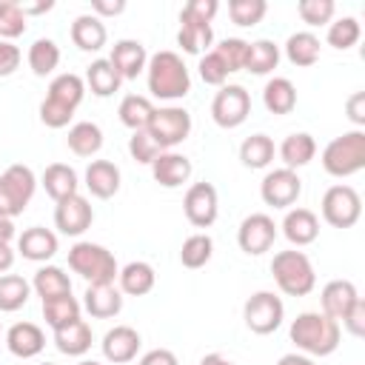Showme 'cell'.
I'll list each match as a JSON object with an SVG mask.
<instances>
[{
  "label": "cell",
  "instance_id": "ba28073f",
  "mask_svg": "<svg viewBox=\"0 0 365 365\" xmlns=\"http://www.w3.org/2000/svg\"><path fill=\"white\" fill-rule=\"evenodd\" d=\"M282 317H285V305L274 291H257L242 305V319H245L248 331H254L259 336L274 334L282 325Z\"/></svg>",
  "mask_w": 365,
  "mask_h": 365
},
{
  "label": "cell",
  "instance_id": "74e56055",
  "mask_svg": "<svg viewBox=\"0 0 365 365\" xmlns=\"http://www.w3.org/2000/svg\"><path fill=\"white\" fill-rule=\"evenodd\" d=\"M120 74L114 71V66L108 60H94L86 68V86L91 88V94L97 97H111L114 91H120Z\"/></svg>",
  "mask_w": 365,
  "mask_h": 365
},
{
  "label": "cell",
  "instance_id": "9a60e30c",
  "mask_svg": "<svg viewBox=\"0 0 365 365\" xmlns=\"http://www.w3.org/2000/svg\"><path fill=\"white\" fill-rule=\"evenodd\" d=\"M108 63L114 66V71L120 74V80H134L137 74L145 71L148 66V51L140 40H117L114 48H111V57Z\"/></svg>",
  "mask_w": 365,
  "mask_h": 365
},
{
  "label": "cell",
  "instance_id": "cb8c5ba5",
  "mask_svg": "<svg viewBox=\"0 0 365 365\" xmlns=\"http://www.w3.org/2000/svg\"><path fill=\"white\" fill-rule=\"evenodd\" d=\"M108 40V31H106V23L94 14H80L74 17L71 23V43L80 48V51H100Z\"/></svg>",
  "mask_w": 365,
  "mask_h": 365
},
{
  "label": "cell",
  "instance_id": "30bf717a",
  "mask_svg": "<svg viewBox=\"0 0 365 365\" xmlns=\"http://www.w3.org/2000/svg\"><path fill=\"white\" fill-rule=\"evenodd\" d=\"M251 114V97L242 86H222L211 100V117L220 128H237Z\"/></svg>",
  "mask_w": 365,
  "mask_h": 365
},
{
  "label": "cell",
  "instance_id": "7bdbcfd3",
  "mask_svg": "<svg viewBox=\"0 0 365 365\" xmlns=\"http://www.w3.org/2000/svg\"><path fill=\"white\" fill-rule=\"evenodd\" d=\"M29 17L23 14V9H20V3L17 0H0V40H14V37H20L23 31H26V23Z\"/></svg>",
  "mask_w": 365,
  "mask_h": 365
},
{
  "label": "cell",
  "instance_id": "52a82bcc",
  "mask_svg": "<svg viewBox=\"0 0 365 365\" xmlns=\"http://www.w3.org/2000/svg\"><path fill=\"white\" fill-rule=\"evenodd\" d=\"M145 131L160 145V151H171L174 145H180L191 134V114L185 108H180V106L154 108Z\"/></svg>",
  "mask_w": 365,
  "mask_h": 365
},
{
  "label": "cell",
  "instance_id": "03108f58",
  "mask_svg": "<svg viewBox=\"0 0 365 365\" xmlns=\"http://www.w3.org/2000/svg\"><path fill=\"white\" fill-rule=\"evenodd\" d=\"M40 365H57V362H40Z\"/></svg>",
  "mask_w": 365,
  "mask_h": 365
},
{
  "label": "cell",
  "instance_id": "6f0895ef",
  "mask_svg": "<svg viewBox=\"0 0 365 365\" xmlns=\"http://www.w3.org/2000/svg\"><path fill=\"white\" fill-rule=\"evenodd\" d=\"M140 365H180V362H177V354H174V351H168V348H154V351H148V354L140 359Z\"/></svg>",
  "mask_w": 365,
  "mask_h": 365
},
{
  "label": "cell",
  "instance_id": "5b68a950",
  "mask_svg": "<svg viewBox=\"0 0 365 365\" xmlns=\"http://www.w3.org/2000/svg\"><path fill=\"white\" fill-rule=\"evenodd\" d=\"M271 274H274L279 291L288 294V297H305L317 285L314 265H311L308 254H302V251H279V254H274Z\"/></svg>",
  "mask_w": 365,
  "mask_h": 365
},
{
  "label": "cell",
  "instance_id": "8d00e7d4",
  "mask_svg": "<svg viewBox=\"0 0 365 365\" xmlns=\"http://www.w3.org/2000/svg\"><path fill=\"white\" fill-rule=\"evenodd\" d=\"M26 60H29V68H31L37 77H46V74H51V71L60 66V48H57L54 40L37 37V40L29 46Z\"/></svg>",
  "mask_w": 365,
  "mask_h": 365
},
{
  "label": "cell",
  "instance_id": "2e32d148",
  "mask_svg": "<svg viewBox=\"0 0 365 365\" xmlns=\"http://www.w3.org/2000/svg\"><path fill=\"white\" fill-rule=\"evenodd\" d=\"M103 356L114 365H123V362H131L140 351V334L131 328V325H114L111 331H106L103 336Z\"/></svg>",
  "mask_w": 365,
  "mask_h": 365
},
{
  "label": "cell",
  "instance_id": "4316f807",
  "mask_svg": "<svg viewBox=\"0 0 365 365\" xmlns=\"http://www.w3.org/2000/svg\"><path fill=\"white\" fill-rule=\"evenodd\" d=\"M314 154H317V143H314V137H311L308 131L288 134V137L282 140V145H279V157H282L285 168H291V171L308 165V163L314 160Z\"/></svg>",
  "mask_w": 365,
  "mask_h": 365
},
{
  "label": "cell",
  "instance_id": "83f0119b",
  "mask_svg": "<svg viewBox=\"0 0 365 365\" xmlns=\"http://www.w3.org/2000/svg\"><path fill=\"white\" fill-rule=\"evenodd\" d=\"M31 288H34L37 297L46 302V299L71 294V279H68V274H66L60 265H43V268H37V274H34V279H31Z\"/></svg>",
  "mask_w": 365,
  "mask_h": 365
},
{
  "label": "cell",
  "instance_id": "277c9868",
  "mask_svg": "<svg viewBox=\"0 0 365 365\" xmlns=\"http://www.w3.org/2000/svg\"><path fill=\"white\" fill-rule=\"evenodd\" d=\"M322 168L331 177H351L365 168V131L354 128L342 137H334L322 151Z\"/></svg>",
  "mask_w": 365,
  "mask_h": 365
},
{
  "label": "cell",
  "instance_id": "7dc6e473",
  "mask_svg": "<svg viewBox=\"0 0 365 365\" xmlns=\"http://www.w3.org/2000/svg\"><path fill=\"white\" fill-rule=\"evenodd\" d=\"M297 11H299L302 23H308V26H325V23H331V17L336 11V3L334 0H299L297 3Z\"/></svg>",
  "mask_w": 365,
  "mask_h": 365
},
{
  "label": "cell",
  "instance_id": "ac0fdd59",
  "mask_svg": "<svg viewBox=\"0 0 365 365\" xmlns=\"http://www.w3.org/2000/svg\"><path fill=\"white\" fill-rule=\"evenodd\" d=\"M359 299V291L351 279H331L322 294H319V302H322V314L331 317L334 322H342V317L348 314V308Z\"/></svg>",
  "mask_w": 365,
  "mask_h": 365
},
{
  "label": "cell",
  "instance_id": "f5cc1de1",
  "mask_svg": "<svg viewBox=\"0 0 365 365\" xmlns=\"http://www.w3.org/2000/svg\"><path fill=\"white\" fill-rule=\"evenodd\" d=\"M342 325H345L348 334H354V336H362V334H365V299H362V297L348 308V314L342 317Z\"/></svg>",
  "mask_w": 365,
  "mask_h": 365
},
{
  "label": "cell",
  "instance_id": "ab89813d",
  "mask_svg": "<svg viewBox=\"0 0 365 365\" xmlns=\"http://www.w3.org/2000/svg\"><path fill=\"white\" fill-rule=\"evenodd\" d=\"M31 285L20 274H0V314H11L29 302Z\"/></svg>",
  "mask_w": 365,
  "mask_h": 365
},
{
  "label": "cell",
  "instance_id": "7a4b0ae2",
  "mask_svg": "<svg viewBox=\"0 0 365 365\" xmlns=\"http://www.w3.org/2000/svg\"><path fill=\"white\" fill-rule=\"evenodd\" d=\"M148 91L157 100H182L191 91V74L177 51H157L145 66Z\"/></svg>",
  "mask_w": 365,
  "mask_h": 365
},
{
  "label": "cell",
  "instance_id": "94428289",
  "mask_svg": "<svg viewBox=\"0 0 365 365\" xmlns=\"http://www.w3.org/2000/svg\"><path fill=\"white\" fill-rule=\"evenodd\" d=\"M277 365H314V359L305 354H285V356H279Z\"/></svg>",
  "mask_w": 365,
  "mask_h": 365
},
{
  "label": "cell",
  "instance_id": "9f6ffc18",
  "mask_svg": "<svg viewBox=\"0 0 365 365\" xmlns=\"http://www.w3.org/2000/svg\"><path fill=\"white\" fill-rule=\"evenodd\" d=\"M91 11L94 17H114V14H123L125 11V0H91Z\"/></svg>",
  "mask_w": 365,
  "mask_h": 365
},
{
  "label": "cell",
  "instance_id": "e0dca14e",
  "mask_svg": "<svg viewBox=\"0 0 365 365\" xmlns=\"http://www.w3.org/2000/svg\"><path fill=\"white\" fill-rule=\"evenodd\" d=\"M191 171V160L177 151H160V157L151 163V174L163 188H180L182 182H188Z\"/></svg>",
  "mask_w": 365,
  "mask_h": 365
},
{
  "label": "cell",
  "instance_id": "484cf974",
  "mask_svg": "<svg viewBox=\"0 0 365 365\" xmlns=\"http://www.w3.org/2000/svg\"><path fill=\"white\" fill-rule=\"evenodd\" d=\"M117 282H120V291L123 294H128V297H145L154 288L157 274H154V268L148 262L137 259V262H128L125 268H120Z\"/></svg>",
  "mask_w": 365,
  "mask_h": 365
},
{
  "label": "cell",
  "instance_id": "7402d4cb",
  "mask_svg": "<svg viewBox=\"0 0 365 365\" xmlns=\"http://www.w3.org/2000/svg\"><path fill=\"white\" fill-rule=\"evenodd\" d=\"M17 251L31 262H46V259H51L57 254V234L43 228V225H31V228H26L20 234Z\"/></svg>",
  "mask_w": 365,
  "mask_h": 365
},
{
  "label": "cell",
  "instance_id": "681fc988",
  "mask_svg": "<svg viewBox=\"0 0 365 365\" xmlns=\"http://www.w3.org/2000/svg\"><path fill=\"white\" fill-rule=\"evenodd\" d=\"M128 154L137 160V163H145V165H151L157 157H160V145L148 137V131L143 128V131H134L131 137H128Z\"/></svg>",
  "mask_w": 365,
  "mask_h": 365
},
{
  "label": "cell",
  "instance_id": "d6a6232c",
  "mask_svg": "<svg viewBox=\"0 0 365 365\" xmlns=\"http://www.w3.org/2000/svg\"><path fill=\"white\" fill-rule=\"evenodd\" d=\"M46 97L48 100H57V103H63L68 108H77L83 103V97H86V80L80 74H71V71L57 74L48 83V94Z\"/></svg>",
  "mask_w": 365,
  "mask_h": 365
},
{
  "label": "cell",
  "instance_id": "836d02e7",
  "mask_svg": "<svg viewBox=\"0 0 365 365\" xmlns=\"http://www.w3.org/2000/svg\"><path fill=\"white\" fill-rule=\"evenodd\" d=\"M117 114H120V123H123L125 128L143 131V128L148 125L151 114H154V103H151L148 97H143V94H125V97L120 100Z\"/></svg>",
  "mask_w": 365,
  "mask_h": 365
},
{
  "label": "cell",
  "instance_id": "d590c367",
  "mask_svg": "<svg viewBox=\"0 0 365 365\" xmlns=\"http://www.w3.org/2000/svg\"><path fill=\"white\" fill-rule=\"evenodd\" d=\"M180 31H177V43L182 46L185 54H205L208 46L214 43V31L211 23H194V20H180Z\"/></svg>",
  "mask_w": 365,
  "mask_h": 365
},
{
  "label": "cell",
  "instance_id": "f546056e",
  "mask_svg": "<svg viewBox=\"0 0 365 365\" xmlns=\"http://www.w3.org/2000/svg\"><path fill=\"white\" fill-rule=\"evenodd\" d=\"M262 103L271 114H291L297 106V88L288 77H274L262 88Z\"/></svg>",
  "mask_w": 365,
  "mask_h": 365
},
{
  "label": "cell",
  "instance_id": "816d5d0a",
  "mask_svg": "<svg viewBox=\"0 0 365 365\" xmlns=\"http://www.w3.org/2000/svg\"><path fill=\"white\" fill-rule=\"evenodd\" d=\"M220 3L217 0H188L180 11V20H194V23H211L217 14Z\"/></svg>",
  "mask_w": 365,
  "mask_h": 365
},
{
  "label": "cell",
  "instance_id": "7c38bea8",
  "mask_svg": "<svg viewBox=\"0 0 365 365\" xmlns=\"http://www.w3.org/2000/svg\"><path fill=\"white\" fill-rule=\"evenodd\" d=\"M182 211L188 217L191 225L197 228H208L214 225L217 214H220V197H217V188L211 182H194L185 197H182Z\"/></svg>",
  "mask_w": 365,
  "mask_h": 365
},
{
  "label": "cell",
  "instance_id": "be15d7a7",
  "mask_svg": "<svg viewBox=\"0 0 365 365\" xmlns=\"http://www.w3.org/2000/svg\"><path fill=\"white\" fill-rule=\"evenodd\" d=\"M200 365H234V362L228 356H222V354H205L200 359Z\"/></svg>",
  "mask_w": 365,
  "mask_h": 365
},
{
  "label": "cell",
  "instance_id": "6125c7cd",
  "mask_svg": "<svg viewBox=\"0 0 365 365\" xmlns=\"http://www.w3.org/2000/svg\"><path fill=\"white\" fill-rule=\"evenodd\" d=\"M11 237H14V222L0 214V242H9Z\"/></svg>",
  "mask_w": 365,
  "mask_h": 365
},
{
  "label": "cell",
  "instance_id": "6da1fadb",
  "mask_svg": "<svg viewBox=\"0 0 365 365\" xmlns=\"http://www.w3.org/2000/svg\"><path fill=\"white\" fill-rule=\"evenodd\" d=\"M291 342L308 356H328L339 345V322L319 311H302L291 322Z\"/></svg>",
  "mask_w": 365,
  "mask_h": 365
},
{
  "label": "cell",
  "instance_id": "680465c9",
  "mask_svg": "<svg viewBox=\"0 0 365 365\" xmlns=\"http://www.w3.org/2000/svg\"><path fill=\"white\" fill-rule=\"evenodd\" d=\"M20 9H23V14L29 17V14H43V11H51V9H54V3H51V0H40V3H20Z\"/></svg>",
  "mask_w": 365,
  "mask_h": 365
},
{
  "label": "cell",
  "instance_id": "4dcf8cb0",
  "mask_svg": "<svg viewBox=\"0 0 365 365\" xmlns=\"http://www.w3.org/2000/svg\"><path fill=\"white\" fill-rule=\"evenodd\" d=\"M68 148L77 154V157H94L100 148H103V128L97 123H74L68 128V137H66Z\"/></svg>",
  "mask_w": 365,
  "mask_h": 365
},
{
  "label": "cell",
  "instance_id": "60d3db41",
  "mask_svg": "<svg viewBox=\"0 0 365 365\" xmlns=\"http://www.w3.org/2000/svg\"><path fill=\"white\" fill-rule=\"evenodd\" d=\"M240 160L245 168H265L274 160V140L268 134H251L240 145Z\"/></svg>",
  "mask_w": 365,
  "mask_h": 365
},
{
  "label": "cell",
  "instance_id": "f6af8a7d",
  "mask_svg": "<svg viewBox=\"0 0 365 365\" xmlns=\"http://www.w3.org/2000/svg\"><path fill=\"white\" fill-rule=\"evenodd\" d=\"M268 11L265 0H231L228 3V17L237 26H257Z\"/></svg>",
  "mask_w": 365,
  "mask_h": 365
},
{
  "label": "cell",
  "instance_id": "4fadbf2b",
  "mask_svg": "<svg viewBox=\"0 0 365 365\" xmlns=\"http://www.w3.org/2000/svg\"><path fill=\"white\" fill-rule=\"evenodd\" d=\"M94 222V208L83 194H71L54 205V225L66 237H80Z\"/></svg>",
  "mask_w": 365,
  "mask_h": 365
},
{
  "label": "cell",
  "instance_id": "ffe728a7",
  "mask_svg": "<svg viewBox=\"0 0 365 365\" xmlns=\"http://www.w3.org/2000/svg\"><path fill=\"white\" fill-rule=\"evenodd\" d=\"M282 234L291 245L302 248V245H311L317 237H319V220L311 208H291L282 220Z\"/></svg>",
  "mask_w": 365,
  "mask_h": 365
},
{
  "label": "cell",
  "instance_id": "bcb514c9",
  "mask_svg": "<svg viewBox=\"0 0 365 365\" xmlns=\"http://www.w3.org/2000/svg\"><path fill=\"white\" fill-rule=\"evenodd\" d=\"M214 51H217V57L225 63L228 74H231V71H240V68H245L248 43H245L242 37H225L220 46H214Z\"/></svg>",
  "mask_w": 365,
  "mask_h": 365
},
{
  "label": "cell",
  "instance_id": "b9f144b4",
  "mask_svg": "<svg viewBox=\"0 0 365 365\" xmlns=\"http://www.w3.org/2000/svg\"><path fill=\"white\" fill-rule=\"evenodd\" d=\"M214 254V240L208 234H191L180 248V262L185 268H202Z\"/></svg>",
  "mask_w": 365,
  "mask_h": 365
},
{
  "label": "cell",
  "instance_id": "3957f363",
  "mask_svg": "<svg viewBox=\"0 0 365 365\" xmlns=\"http://www.w3.org/2000/svg\"><path fill=\"white\" fill-rule=\"evenodd\" d=\"M68 268L80 274L88 285H111L120 274L114 254L97 242H74L68 248Z\"/></svg>",
  "mask_w": 365,
  "mask_h": 365
},
{
  "label": "cell",
  "instance_id": "44dd1931",
  "mask_svg": "<svg viewBox=\"0 0 365 365\" xmlns=\"http://www.w3.org/2000/svg\"><path fill=\"white\" fill-rule=\"evenodd\" d=\"M83 305L94 319H111L123 311V291L111 285H88L83 294Z\"/></svg>",
  "mask_w": 365,
  "mask_h": 365
},
{
  "label": "cell",
  "instance_id": "9c48e42d",
  "mask_svg": "<svg viewBox=\"0 0 365 365\" xmlns=\"http://www.w3.org/2000/svg\"><path fill=\"white\" fill-rule=\"evenodd\" d=\"M362 217V200L351 185H331L322 194V220L334 228H351Z\"/></svg>",
  "mask_w": 365,
  "mask_h": 365
},
{
  "label": "cell",
  "instance_id": "d6986e66",
  "mask_svg": "<svg viewBox=\"0 0 365 365\" xmlns=\"http://www.w3.org/2000/svg\"><path fill=\"white\" fill-rule=\"evenodd\" d=\"M6 348L20 359H31L46 348V334L34 322H14L6 331Z\"/></svg>",
  "mask_w": 365,
  "mask_h": 365
},
{
  "label": "cell",
  "instance_id": "d4e9b609",
  "mask_svg": "<svg viewBox=\"0 0 365 365\" xmlns=\"http://www.w3.org/2000/svg\"><path fill=\"white\" fill-rule=\"evenodd\" d=\"M40 182H43L46 194H48L54 202H60V200L77 194V185H80V182H77V171H74L71 165H66V163H51V165H46Z\"/></svg>",
  "mask_w": 365,
  "mask_h": 365
},
{
  "label": "cell",
  "instance_id": "f907efd6",
  "mask_svg": "<svg viewBox=\"0 0 365 365\" xmlns=\"http://www.w3.org/2000/svg\"><path fill=\"white\" fill-rule=\"evenodd\" d=\"M71 117H74V108H68V106H63V103H57V100H43L40 103V120H43V125H48V128H66L68 123H71Z\"/></svg>",
  "mask_w": 365,
  "mask_h": 365
},
{
  "label": "cell",
  "instance_id": "603a6c76",
  "mask_svg": "<svg viewBox=\"0 0 365 365\" xmlns=\"http://www.w3.org/2000/svg\"><path fill=\"white\" fill-rule=\"evenodd\" d=\"M86 188L97 200H108L120 191V168L111 160H91L86 168Z\"/></svg>",
  "mask_w": 365,
  "mask_h": 365
},
{
  "label": "cell",
  "instance_id": "11a10c76",
  "mask_svg": "<svg viewBox=\"0 0 365 365\" xmlns=\"http://www.w3.org/2000/svg\"><path fill=\"white\" fill-rule=\"evenodd\" d=\"M345 111H348V120H351L354 125H365V91L351 94Z\"/></svg>",
  "mask_w": 365,
  "mask_h": 365
},
{
  "label": "cell",
  "instance_id": "e7e4bbea",
  "mask_svg": "<svg viewBox=\"0 0 365 365\" xmlns=\"http://www.w3.org/2000/svg\"><path fill=\"white\" fill-rule=\"evenodd\" d=\"M77 365H100V362H94V359H80Z\"/></svg>",
  "mask_w": 365,
  "mask_h": 365
},
{
  "label": "cell",
  "instance_id": "f35d334b",
  "mask_svg": "<svg viewBox=\"0 0 365 365\" xmlns=\"http://www.w3.org/2000/svg\"><path fill=\"white\" fill-rule=\"evenodd\" d=\"M279 63V46L274 40H254L248 43V54H245V71L251 74H268L274 71Z\"/></svg>",
  "mask_w": 365,
  "mask_h": 365
},
{
  "label": "cell",
  "instance_id": "ee69618b",
  "mask_svg": "<svg viewBox=\"0 0 365 365\" xmlns=\"http://www.w3.org/2000/svg\"><path fill=\"white\" fill-rule=\"evenodd\" d=\"M359 34H362V26L356 17H339V20L328 23V46H334L339 51L356 46Z\"/></svg>",
  "mask_w": 365,
  "mask_h": 365
},
{
  "label": "cell",
  "instance_id": "91938a15",
  "mask_svg": "<svg viewBox=\"0 0 365 365\" xmlns=\"http://www.w3.org/2000/svg\"><path fill=\"white\" fill-rule=\"evenodd\" d=\"M14 265V251L9 242H0V274H6Z\"/></svg>",
  "mask_w": 365,
  "mask_h": 365
},
{
  "label": "cell",
  "instance_id": "c3c4849f",
  "mask_svg": "<svg viewBox=\"0 0 365 365\" xmlns=\"http://www.w3.org/2000/svg\"><path fill=\"white\" fill-rule=\"evenodd\" d=\"M200 77H202V83L205 86H225V80H228V68H225V63L217 57V51L211 48V51H205L202 57H200Z\"/></svg>",
  "mask_w": 365,
  "mask_h": 365
},
{
  "label": "cell",
  "instance_id": "5bb4252c",
  "mask_svg": "<svg viewBox=\"0 0 365 365\" xmlns=\"http://www.w3.org/2000/svg\"><path fill=\"white\" fill-rule=\"evenodd\" d=\"M277 240V225L268 214H248L242 222H240V231H237V242L240 248L248 254V257H259L265 254Z\"/></svg>",
  "mask_w": 365,
  "mask_h": 365
},
{
  "label": "cell",
  "instance_id": "1f68e13d",
  "mask_svg": "<svg viewBox=\"0 0 365 365\" xmlns=\"http://www.w3.org/2000/svg\"><path fill=\"white\" fill-rule=\"evenodd\" d=\"M285 57L297 68H308L319 60V37L314 31H297L285 40Z\"/></svg>",
  "mask_w": 365,
  "mask_h": 365
},
{
  "label": "cell",
  "instance_id": "8fae6325",
  "mask_svg": "<svg viewBox=\"0 0 365 365\" xmlns=\"http://www.w3.org/2000/svg\"><path fill=\"white\" fill-rule=\"evenodd\" d=\"M302 194V180L291 168H274L259 182V197L271 208H291Z\"/></svg>",
  "mask_w": 365,
  "mask_h": 365
},
{
  "label": "cell",
  "instance_id": "e575fe53",
  "mask_svg": "<svg viewBox=\"0 0 365 365\" xmlns=\"http://www.w3.org/2000/svg\"><path fill=\"white\" fill-rule=\"evenodd\" d=\"M43 317H46V325L51 331H60V328H66V325H71V322L80 319V302L71 294L46 299L43 302Z\"/></svg>",
  "mask_w": 365,
  "mask_h": 365
},
{
  "label": "cell",
  "instance_id": "db71d44e",
  "mask_svg": "<svg viewBox=\"0 0 365 365\" xmlns=\"http://www.w3.org/2000/svg\"><path fill=\"white\" fill-rule=\"evenodd\" d=\"M20 48L14 46V43H9V40H0V77H9V74H14L17 71V66H20Z\"/></svg>",
  "mask_w": 365,
  "mask_h": 365
},
{
  "label": "cell",
  "instance_id": "8992f818",
  "mask_svg": "<svg viewBox=\"0 0 365 365\" xmlns=\"http://www.w3.org/2000/svg\"><path fill=\"white\" fill-rule=\"evenodd\" d=\"M37 188V177L29 165L14 163L0 174V214L14 220L26 211V205L31 202Z\"/></svg>",
  "mask_w": 365,
  "mask_h": 365
},
{
  "label": "cell",
  "instance_id": "f1b7e54d",
  "mask_svg": "<svg viewBox=\"0 0 365 365\" xmlns=\"http://www.w3.org/2000/svg\"><path fill=\"white\" fill-rule=\"evenodd\" d=\"M91 339H94V336H91V325L83 322V319H77V322H71V325L54 331V345H57V351L66 354V356H83V354L91 348Z\"/></svg>",
  "mask_w": 365,
  "mask_h": 365
}]
</instances>
